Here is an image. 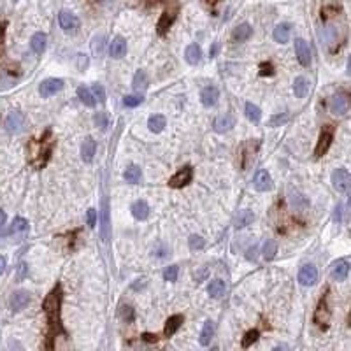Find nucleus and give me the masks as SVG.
Returning <instances> with one entry per match:
<instances>
[{
	"mask_svg": "<svg viewBox=\"0 0 351 351\" xmlns=\"http://www.w3.org/2000/svg\"><path fill=\"white\" fill-rule=\"evenodd\" d=\"M60 308H62V286L57 284L49 293L46 295L42 302V309L47 316V323H49V337L60 334L62 325H60Z\"/></svg>",
	"mask_w": 351,
	"mask_h": 351,
	"instance_id": "1",
	"label": "nucleus"
},
{
	"mask_svg": "<svg viewBox=\"0 0 351 351\" xmlns=\"http://www.w3.org/2000/svg\"><path fill=\"white\" fill-rule=\"evenodd\" d=\"M49 134V132H47ZM47 134L44 135L42 140H34L30 144V164L35 165L37 169H42L49 160V155L53 151V140H47Z\"/></svg>",
	"mask_w": 351,
	"mask_h": 351,
	"instance_id": "2",
	"label": "nucleus"
},
{
	"mask_svg": "<svg viewBox=\"0 0 351 351\" xmlns=\"http://www.w3.org/2000/svg\"><path fill=\"white\" fill-rule=\"evenodd\" d=\"M191 179H193V169H191L190 165H186V167H181L179 171L169 179V186L179 190V188H184L186 184H190Z\"/></svg>",
	"mask_w": 351,
	"mask_h": 351,
	"instance_id": "3",
	"label": "nucleus"
},
{
	"mask_svg": "<svg viewBox=\"0 0 351 351\" xmlns=\"http://www.w3.org/2000/svg\"><path fill=\"white\" fill-rule=\"evenodd\" d=\"M332 184L337 191L346 193V191L351 190V174L346 169H335L332 172Z\"/></svg>",
	"mask_w": 351,
	"mask_h": 351,
	"instance_id": "4",
	"label": "nucleus"
},
{
	"mask_svg": "<svg viewBox=\"0 0 351 351\" xmlns=\"http://www.w3.org/2000/svg\"><path fill=\"white\" fill-rule=\"evenodd\" d=\"M313 320H315V323L318 327H321V328L328 327V321H330V309H328L327 297L320 298V302H318V306L315 309V315H313Z\"/></svg>",
	"mask_w": 351,
	"mask_h": 351,
	"instance_id": "5",
	"label": "nucleus"
},
{
	"mask_svg": "<svg viewBox=\"0 0 351 351\" xmlns=\"http://www.w3.org/2000/svg\"><path fill=\"white\" fill-rule=\"evenodd\" d=\"M332 140H334V128L332 127H325L320 134V139H318V144L315 147V155L318 158L323 157L332 146Z\"/></svg>",
	"mask_w": 351,
	"mask_h": 351,
	"instance_id": "6",
	"label": "nucleus"
},
{
	"mask_svg": "<svg viewBox=\"0 0 351 351\" xmlns=\"http://www.w3.org/2000/svg\"><path fill=\"white\" fill-rule=\"evenodd\" d=\"M176 14H177V6L174 7V9H171V6L167 7V9L162 13L160 20H158L157 23V32L158 35H165L169 32V28L172 27V23H174L176 20Z\"/></svg>",
	"mask_w": 351,
	"mask_h": 351,
	"instance_id": "7",
	"label": "nucleus"
},
{
	"mask_svg": "<svg viewBox=\"0 0 351 351\" xmlns=\"http://www.w3.org/2000/svg\"><path fill=\"white\" fill-rule=\"evenodd\" d=\"M258 146H260V142H258V140H255V139L247 140L244 146H242V149H241V167L244 169V171L249 167L251 164H253V158H255V155H257V151H258Z\"/></svg>",
	"mask_w": 351,
	"mask_h": 351,
	"instance_id": "8",
	"label": "nucleus"
},
{
	"mask_svg": "<svg viewBox=\"0 0 351 351\" xmlns=\"http://www.w3.org/2000/svg\"><path fill=\"white\" fill-rule=\"evenodd\" d=\"M351 109V97L348 93H337L332 97L330 102V111L334 114H346Z\"/></svg>",
	"mask_w": 351,
	"mask_h": 351,
	"instance_id": "9",
	"label": "nucleus"
},
{
	"mask_svg": "<svg viewBox=\"0 0 351 351\" xmlns=\"http://www.w3.org/2000/svg\"><path fill=\"white\" fill-rule=\"evenodd\" d=\"M62 88H64V81L57 79V77H51V79H46L40 83L39 93L42 98H49V97H53V95H57Z\"/></svg>",
	"mask_w": 351,
	"mask_h": 351,
	"instance_id": "10",
	"label": "nucleus"
},
{
	"mask_svg": "<svg viewBox=\"0 0 351 351\" xmlns=\"http://www.w3.org/2000/svg\"><path fill=\"white\" fill-rule=\"evenodd\" d=\"M318 281V269L313 264H306L298 271V283L302 286H313Z\"/></svg>",
	"mask_w": 351,
	"mask_h": 351,
	"instance_id": "11",
	"label": "nucleus"
},
{
	"mask_svg": "<svg viewBox=\"0 0 351 351\" xmlns=\"http://www.w3.org/2000/svg\"><path fill=\"white\" fill-rule=\"evenodd\" d=\"M58 23H60V28L64 32H74L79 28V20H77V16H74L69 11H62V13L58 14Z\"/></svg>",
	"mask_w": 351,
	"mask_h": 351,
	"instance_id": "12",
	"label": "nucleus"
},
{
	"mask_svg": "<svg viewBox=\"0 0 351 351\" xmlns=\"http://www.w3.org/2000/svg\"><path fill=\"white\" fill-rule=\"evenodd\" d=\"M253 186L257 191H269L272 188V179L271 176H269L267 171H264V169H260V171L255 172L253 176Z\"/></svg>",
	"mask_w": 351,
	"mask_h": 351,
	"instance_id": "13",
	"label": "nucleus"
},
{
	"mask_svg": "<svg viewBox=\"0 0 351 351\" xmlns=\"http://www.w3.org/2000/svg\"><path fill=\"white\" fill-rule=\"evenodd\" d=\"M295 53H297V58H298V62H300V65L309 67V64H311V49H309L308 42H306L304 39L295 40Z\"/></svg>",
	"mask_w": 351,
	"mask_h": 351,
	"instance_id": "14",
	"label": "nucleus"
},
{
	"mask_svg": "<svg viewBox=\"0 0 351 351\" xmlns=\"http://www.w3.org/2000/svg\"><path fill=\"white\" fill-rule=\"evenodd\" d=\"M23 114L18 113V111H13V113L7 114L6 118V128L7 132H11V134H18V132L21 130V127H23Z\"/></svg>",
	"mask_w": 351,
	"mask_h": 351,
	"instance_id": "15",
	"label": "nucleus"
},
{
	"mask_svg": "<svg viewBox=\"0 0 351 351\" xmlns=\"http://www.w3.org/2000/svg\"><path fill=\"white\" fill-rule=\"evenodd\" d=\"M234 125H235V118L232 116V114H221V116H218L216 120H214L213 128L218 134H225V132L232 130Z\"/></svg>",
	"mask_w": 351,
	"mask_h": 351,
	"instance_id": "16",
	"label": "nucleus"
},
{
	"mask_svg": "<svg viewBox=\"0 0 351 351\" xmlns=\"http://www.w3.org/2000/svg\"><path fill=\"white\" fill-rule=\"evenodd\" d=\"M330 274H332V278H334L335 281H344L346 278H348V274H349V262H346V260L334 262Z\"/></svg>",
	"mask_w": 351,
	"mask_h": 351,
	"instance_id": "17",
	"label": "nucleus"
},
{
	"mask_svg": "<svg viewBox=\"0 0 351 351\" xmlns=\"http://www.w3.org/2000/svg\"><path fill=\"white\" fill-rule=\"evenodd\" d=\"M109 55L113 58H123L127 55V40L123 37H114L113 42L109 46Z\"/></svg>",
	"mask_w": 351,
	"mask_h": 351,
	"instance_id": "18",
	"label": "nucleus"
},
{
	"mask_svg": "<svg viewBox=\"0 0 351 351\" xmlns=\"http://www.w3.org/2000/svg\"><path fill=\"white\" fill-rule=\"evenodd\" d=\"M28 302H30V295L23 290L14 291V293L11 295V308H13L14 311H21V309H25L28 306Z\"/></svg>",
	"mask_w": 351,
	"mask_h": 351,
	"instance_id": "19",
	"label": "nucleus"
},
{
	"mask_svg": "<svg viewBox=\"0 0 351 351\" xmlns=\"http://www.w3.org/2000/svg\"><path fill=\"white\" fill-rule=\"evenodd\" d=\"M218 98H220V91H218L216 86H206V88H202L200 101H202V104H204L206 107L214 106L218 102Z\"/></svg>",
	"mask_w": 351,
	"mask_h": 351,
	"instance_id": "20",
	"label": "nucleus"
},
{
	"mask_svg": "<svg viewBox=\"0 0 351 351\" xmlns=\"http://www.w3.org/2000/svg\"><path fill=\"white\" fill-rule=\"evenodd\" d=\"M290 35H291L290 23H281L274 28V32H272V37H274V40L278 44H286L288 40H290Z\"/></svg>",
	"mask_w": 351,
	"mask_h": 351,
	"instance_id": "21",
	"label": "nucleus"
},
{
	"mask_svg": "<svg viewBox=\"0 0 351 351\" xmlns=\"http://www.w3.org/2000/svg\"><path fill=\"white\" fill-rule=\"evenodd\" d=\"M183 321H184V318L181 315H174V316L169 318V320L165 321V327H164V335H165V337H172V335L179 330V327L183 325Z\"/></svg>",
	"mask_w": 351,
	"mask_h": 351,
	"instance_id": "22",
	"label": "nucleus"
},
{
	"mask_svg": "<svg viewBox=\"0 0 351 351\" xmlns=\"http://www.w3.org/2000/svg\"><path fill=\"white\" fill-rule=\"evenodd\" d=\"M95 151H97V142L91 137L84 139V142L81 144V158L84 162H91L95 157Z\"/></svg>",
	"mask_w": 351,
	"mask_h": 351,
	"instance_id": "23",
	"label": "nucleus"
},
{
	"mask_svg": "<svg viewBox=\"0 0 351 351\" xmlns=\"http://www.w3.org/2000/svg\"><path fill=\"white\" fill-rule=\"evenodd\" d=\"M102 204H104V209H102V232H101V237H102V241L109 242L111 223H109V208H107V198L102 200Z\"/></svg>",
	"mask_w": 351,
	"mask_h": 351,
	"instance_id": "24",
	"label": "nucleus"
},
{
	"mask_svg": "<svg viewBox=\"0 0 351 351\" xmlns=\"http://www.w3.org/2000/svg\"><path fill=\"white\" fill-rule=\"evenodd\" d=\"M251 34H253V28H251V25L242 23V25H239V27L234 28L232 39H234L235 42H246V40L251 37Z\"/></svg>",
	"mask_w": 351,
	"mask_h": 351,
	"instance_id": "25",
	"label": "nucleus"
},
{
	"mask_svg": "<svg viewBox=\"0 0 351 351\" xmlns=\"http://www.w3.org/2000/svg\"><path fill=\"white\" fill-rule=\"evenodd\" d=\"M225 291H227V284L221 279L211 281L208 286V293H209V297H213V298H221L225 295Z\"/></svg>",
	"mask_w": 351,
	"mask_h": 351,
	"instance_id": "26",
	"label": "nucleus"
},
{
	"mask_svg": "<svg viewBox=\"0 0 351 351\" xmlns=\"http://www.w3.org/2000/svg\"><path fill=\"white\" fill-rule=\"evenodd\" d=\"M46 44H47V37H46V34H42V32H37V34L32 37V40H30L32 51L37 53V55L44 53V49H46Z\"/></svg>",
	"mask_w": 351,
	"mask_h": 351,
	"instance_id": "27",
	"label": "nucleus"
},
{
	"mask_svg": "<svg viewBox=\"0 0 351 351\" xmlns=\"http://www.w3.org/2000/svg\"><path fill=\"white\" fill-rule=\"evenodd\" d=\"M165 125H167V120H165L164 114H153V116L149 118V121H147V127H149V130L155 132V134H160L165 128Z\"/></svg>",
	"mask_w": 351,
	"mask_h": 351,
	"instance_id": "28",
	"label": "nucleus"
},
{
	"mask_svg": "<svg viewBox=\"0 0 351 351\" xmlns=\"http://www.w3.org/2000/svg\"><path fill=\"white\" fill-rule=\"evenodd\" d=\"M213 335H214V323L211 320H208L204 323V327H202L198 341H200L202 346H209L211 344V339H213Z\"/></svg>",
	"mask_w": 351,
	"mask_h": 351,
	"instance_id": "29",
	"label": "nucleus"
},
{
	"mask_svg": "<svg viewBox=\"0 0 351 351\" xmlns=\"http://www.w3.org/2000/svg\"><path fill=\"white\" fill-rule=\"evenodd\" d=\"M200 57H202V51L197 44H190V46L186 47V51H184V58H186V62L191 65H197L198 62H200Z\"/></svg>",
	"mask_w": 351,
	"mask_h": 351,
	"instance_id": "30",
	"label": "nucleus"
},
{
	"mask_svg": "<svg viewBox=\"0 0 351 351\" xmlns=\"http://www.w3.org/2000/svg\"><path fill=\"white\" fill-rule=\"evenodd\" d=\"M77 97H79L81 102H83L84 106H88V107H93L95 104H97V98H95L93 91L88 90V86H79V88H77Z\"/></svg>",
	"mask_w": 351,
	"mask_h": 351,
	"instance_id": "31",
	"label": "nucleus"
},
{
	"mask_svg": "<svg viewBox=\"0 0 351 351\" xmlns=\"http://www.w3.org/2000/svg\"><path fill=\"white\" fill-rule=\"evenodd\" d=\"M132 214H134V218H137V220H146L147 216H149V206H147V202L144 200H137L132 204Z\"/></svg>",
	"mask_w": 351,
	"mask_h": 351,
	"instance_id": "32",
	"label": "nucleus"
},
{
	"mask_svg": "<svg viewBox=\"0 0 351 351\" xmlns=\"http://www.w3.org/2000/svg\"><path fill=\"white\" fill-rule=\"evenodd\" d=\"M134 90L135 93H142L147 90V74L144 70H137L134 76Z\"/></svg>",
	"mask_w": 351,
	"mask_h": 351,
	"instance_id": "33",
	"label": "nucleus"
},
{
	"mask_svg": "<svg viewBox=\"0 0 351 351\" xmlns=\"http://www.w3.org/2000/svg\"><path fill=\"white\" fill-rule=\"evenodd\" d=\"M253 221H255L253 211L244 209V211H241V213L237 214V218H235V228H244V227H247V225L253 223Z\"/></svg>",
	"mask_w": 351,
	"mask_h": 351,
	"instance_id": "34",
	"label": "nucleus"
},
{
	"mask_svg": "<svg viewBox=\"0 0 351 351\" xmlns=\"http://www.w3.org/2000/svg\"><path fill=\"white\" fill-rule=\"evenodd\" d=\"M293 91L297 98H304L309 91V81L306 77H297L293 83Z\"/></svg>",
	"mask_w": 351,
	"mask_h": 351,
	"instance_id": "35",
	"label": "nucleus"
},
{
	"mask_svg": "<svg viewBox=\"0 0 351 351\" xmlns=\"http://www.w3.org/2000/svg\"><path fill=\"white\" fill-rule=\"evenodd\" d=\"M125 181L130 184H137L140 181V177H142V171H140V167H137V165H130V167L125 171Z\"/></svg>",
	"mask_w": 351,
	"mask_h": 351,
	"instance_id": "36",
	"label": "nucleus"
},
{
	"mask_svg": "<svg viewBox=\"0 0 351 351\" xmlns=\"http://www.w3.org/2000/svg\"><path fill=\"white\" fill-rule=\"evenodd\" d=\"M118 316H120L121 320L125 321V323H132V321H134V318H135L134 308H132V306L123 304L120 309H118Z\"/></svg>",
	"mask_w": 351,
	"mask_h": 351,
	"instance_id": "37",
	"label": "nucleus"
},
{
	"mask_svg": "<svg viewBox=\"0 0 351 351\" xmlns=\"http://www.w3.org/2000/svg\"><path fill=\"white\" fill-rule=\"evenodd\" d=\"M246 116L249 121H253V123H258L262 118V111L260 107H257L255 104H251V102H247L246 104Z\"/></svg>",
	"mask_w": 351,
	"mask_h": 351,
	"instance_id": "38",
	"label": "nucleus"
},
{
	"mask_svg": "<svg viewBox=\"0 0 351 351\" xmlns=\"http://www.w3.org/2000/svg\"><path fill=\"white\" fill-rule=\"evenodd\" d=\"M262 253H264V258H265V260H272V258L276 257V253H278V244H276V241H272V239L265 241Z\"/></svg>",
	"mask_w": 351,
	"mask_h": 351,
	"instance_id": "39",
	"label": "nucleus"
},
{
	"mask_svg": "<svg viewBox=\"0 0 351 351\" xmlns=\"http://www.w3.org/2000/svg\"><path fill=\"white\" fill-rule=\"evenodd\" d=\"M144 101V95L142 93H135V95H127L123 98V104L127 107H137L139 104H142Z\"/></svg>",
	"mask_w": 351,
	"mask_h": 351,
	"instance_id": "40",
	"label": "nucleus"
},
{
	"mask_svg": "<svg viewBox=\"0 0 351 351\" xmlns=\"http://www.w3.org/2000/svg\"><path fill=\"white\" fill-rule=\"evenodd\" d=\"M188 246H190L191 251H200L202 247L206 246V241L200 235H191V237L188 239Z\"/></svg>",
	"mask_w": 351,
	"mask_h": 351,
	"instance_id": "41",
	"label": "nucleus"
},
{
	"mask_svg": "<svg viewBox=\"0 0 351 351\" xmlns=\"http://www.w3.org/2000/svg\"><path fill=\"white\" fill-rule=\"evenodd\" d=\"M177 274H179V267L177 265H169L164 271V279L169 281V283H174L177 279Z\"/></svg>",
	"mask_w": 351,
	"mask_h": 351,
	"instance_id": "42",
	"label": "nucleus"
},
{
	"mask_svg": "<svg viewBox=\"0 0 351 351\" xmlns=\"http://www.w3.org/2000/svg\"><path fill=\"white\" fill-rule=\"evenodd\" d=\"M28 230V221L25 218H14L13 225H11V232H25Z\"/></svg>",
	"mask_w": 351,
	"mask_h": 351,
	"instance_id": "43",
	"label": "nucleus"
},
{
	"mask_svg": "<svg viewBox=\"0 0 351 351\" xmlns=\"http://www.w3.org/2000/svg\"><path fill=\"white\" fill-rule=\"evenodd\" d=\"M258 330H249L247 334L242 337V348H249L251 344H255V342L258 341Z\"/></svg>",
	"mask_w": 351,
	"mask_h": 351,
	"instance_id": "44",
	"label": "nucleus"
},
{
	"mask_svg": "<svg viewBox=\"0 0 351 351\" xmlns=\"http://www.w3.org/2000/svg\"><path fill=\"white\" fill-rule=\"evenodd\" d=\"M288 120V114L286 113H279V114H274V116H271V120H269V127H281V125H284V121Z\"/></svg>",
	"mask_w": 351,
	"mask_h": 351,
	"instance_id": "45",
	"label": "nucleus"
},
{
	"mask_svg": "<svg viewBox=\"0 0 351 351\" xmlns=\"http://www.w3.org/2000/svg\"><path fill=\"white\" fill-rule=\"evenodd\" d=\"M274 74V65L271 62H262L260 64V76L267 77V76H272Z\"/></svg>",
	"mask_w": 351,
	"mask_h": 351,
	"instance_id": "46",
	"label": "nucleus"
},
{
	"mask_svg": "<svg viewBox=\"0 0 351 351\" xmlns=\"http://www.w3.org/2000/svg\"><path fill=\"white\" fill-rule=\"evenodd\" d=\"M91 91H93L97 102H104L106 101V91H104V88H102L101 84H93V86H91Z\"/></svg>",
	"mask_w": 351,
	"mask_h": 351,
	"instance_id": "47",
	"label": "nucleus"
},
{
	"mask_svg": "<svg viewBox=\"0 0 351 351\" xmlns=\"http://www.w3.org/2000/svg\"><path fill=\"white\" fill-rule=\"evenodd\" d=\"M95 125L101 128H107L109 125V120H107V114L106 113H97L95 114Z\"/></svg>",
	"mask_w": 351,
	"mask_h": 351,
	"instance_id": "48",
	"label": "nucleus"
},
{
	"mask_svg": "<svg viewBox=\"0 0 351 351\" xmlns=\"http://www.w3.org/2000/svg\"><path fill=\"white\" fill-rule=\"evenodd\" d=\"M28 274V265L25 264V262H21L20 265H18V272H16V278L18 281H21V279H25V276Z\"/></svg>",
	"mask_w": 351,
	"mask_h": 351,
	"instance_id": "49",
	"label": "nucleus"
},
{
	"mask_svg": "<svg viewBox=\"0 0 351 351\" xmlns=\"http://www.w3.org/2000/svg\"><path fill=\"white\" fill-rule=\"evenodd\" d=\"M86 221H88V225H90V227H95V225H97V211H95L93 208L88 209V213H86Z\"/></svg>",
	"mask_w": 351,
	"mask_h": 351,
	"instance_id": "50",
	"label": "nucleus"
},
{
	"mask_svg": "<svg viewBox=\"0 0 351 351\" xmlns=\"http://www.w3.org/2000/svg\"><path fill=\"white\" fill-rule=\"evenodd\" d=\"M93 49H95V55L104 53V39H102V37H97V39H95Z\"/></svg>",
	"mask_w": 351,
	"mask_h": 351,
	"instance_id": "51",
	"label": "nucleus"
},
{
	"mask_svg": "<svg viewBox=\"0 0 351 351\" xmlns=\"http://www.w3.org/2000/svg\"><path fill=\"white\" fill-rule=\"evenodd\" d=\"M77 60H79V70H84L88 67V57H86V55H77Z\"/></svg>",
	"mask_w": 351,
	"mask_h": 351,
	"instance_id": "52",
	"label": "nucleus"
},
{
	"mask_svg": "<svg viewBox=\"0 0 351 351\" xmlns=\"http://www.w3.org/2000/svg\"><path fill=\"white\" fill-rule=\"evenodd\" d=\"M142 341L144 342H157L158 341V335H155V334H142Z\"/></svg>",
	"mask_w": 351,
	"mask_h": 351,
	"instance_id": "53",
	"label": "nucleus"
},
{
	"mask_svg": "<svg viewBox=\"0 0 351 351\" xmlns=\"http://www.w3.org/2000/svg\"><path fill=\"white\" fill-rule=\"evenodd\" d=\"M334 220H335V221H341V220H342V206H341V204H339L337 208H335Z\"/></svg>",
	"mask_w": 351,
	"mask_h": 351,
	"instance_id": "54",
	"label": "nucleus"
},
{
	"mask_svg": "<svg viewBox=\"0 0 351 351\" xmlns=\"http://www.w3.org/2000/svg\"><path fill=\"white\" fill-rule=\"evenodd\" d=\"M4 34H6V23H0V47H2Z\"/></svg>",
	"mask_w": 351,
	"mask_h": 351,
	"instance_id": "55",
	"label": "nucleus"
},
{
	"mask_svg": "<svg viewBox=\"0 0 351 351\" xmlns=\"http://www.w3.org/2000/svg\"><path fill=\"white\" fill-rule=\"evenodd\" d=\"M4 271H6V258L0 255V274H4Z\"/></svg>",
	"mask_w": 351,
	"mask_h": 351,
	"instance_id": "56",
	"label": "nucleus"
},
{
	"mask_svg": "<svg viewBox=\"0 0 351 351\" xmlns=\"http://www.w3.org/2000/svg\"><path fill=\"white\" fill-rule=\"evenodd\" d=\"M218 51H220V44H214V46L211 47V57H216Z\"/></svg>",
	"mask_w": 351,
	"mask_h": 351,
	"instance_id": "57",
	"label": "nucleus"
},
{
	"mask_svg": "<svg viewBox=\"0 0 351 351\" xmlns=\"http://www.w3.org/2000/svg\"><path fill=\"white\" fill-rule=\"evenodd\" d=\"M4 223H6V213L0 209V225H4Z\"/></svg>",
	"mask_w": 351,
	"mask_h": 351,
	"instance_id": "58",
	"label": "nucleus"
},
{
	"mask_svg": "<svg viewBox=\"0 0 351 351\" xmlns=\"http://www.w3.org/2000/svg\"><path fill=\"white\" fill-rule=\"evenodd\" d=\"M348 74L351 76V57H349V60H348Z\"/></svg>",
	"mask_w": 351,
	"mask_h": 351,
	"instance_id": "59",
	"label": "nucleus"
},
{
	"mask_svg": "<svg viewBox=\"0 0 351 351\" xmlns=\"http://www.w3.org/2000/svg\"><path fill=\"white\" fill-rule=\"evenodd\" d=\"M348 325L351 327V311H349V315H348Z\"/></svg>",
	"mask_w": 351,
	"mask_h": 351,
	"instance_id": "60",
	"label": "nucleus"
},
{
	"mask_svg": "<svg viewBox=\"0 0 351 351\" xmlns=\"http://www.w3.org/2000/svg\"><path fill=\"white\" fill-rule=\"evenodd\" d=\"M208 2H211V4H213V2H218V0H208Z\"/></svg>",
	"mask_w": 351,
	"mask_h": 351,
	"instance_id": "61",
	"label": "nucleus"
},
{
	"mask_svg": "<svg viewBox=\"0 0 351 351\" xmlns=\"http://www.w3.org/2000/svg\"><path fill=\"white\" fill-rule=\"evenodd\" d=\"M14 2H16V0H14Z\"/></svg>",
	"mask_w": 351,
	"mask_h": 351,
	"instance_id": "62",
	"label": "nucleus"
}]
</instances>
